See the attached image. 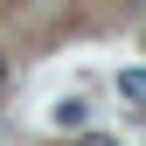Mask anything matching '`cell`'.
Returning <instances> with one entry per match:
<instances>
[{"label":"cell","mask_w":146,"mask_h":146,"mask_svg":"<svg viewBox=\"0 0 146 146\" xmlns=\"http://www.w3.org/2000/svg\"><path fill=\"white\" fill-rule=\"evenodd\" d=\"M56 125H63V132H84V125H90V98H63L56 104Z\"/></svg>","instance_id":"obj_1"},{"label":"cell","mask_w":146,"mask_h":146,"mask_svg":"<svg viewBox=\"0 0 146 146\" xmlns=\"http://www.w3.org/2000/svg\"><path fill=\"white\" fill-rule=\"evenodd\" d=\"M118 98L125 104H146V70H118Z\"/></svg>","instance_id":"obj_2"},{"label":"cell","mask_w":146,"mask_h":146,"mask_svg":"<svg viewBox=\"0 0 146 146\" xmlns=\"http://www.w3.org/2000/svg\"><path fill=\"white\" fill-rule=\"evenodd\" d=\"M77 146H118V139H104V132H84V139H77Z\"/></svg>","instance_id":"obj_3"},{"label":"cell","mask_w":146,"mask_h":146,"mask_svg":"<svg viewBox=\"0 0 146 146\" xmlns=\"http://www.w3.org/2000/svg\"><path fill=\"white\" fill-rule=\"evenodd\" d=\"M0 90H7V56H0Z\"/></svg>","instance_id":"obj_4"}]
</instances>
